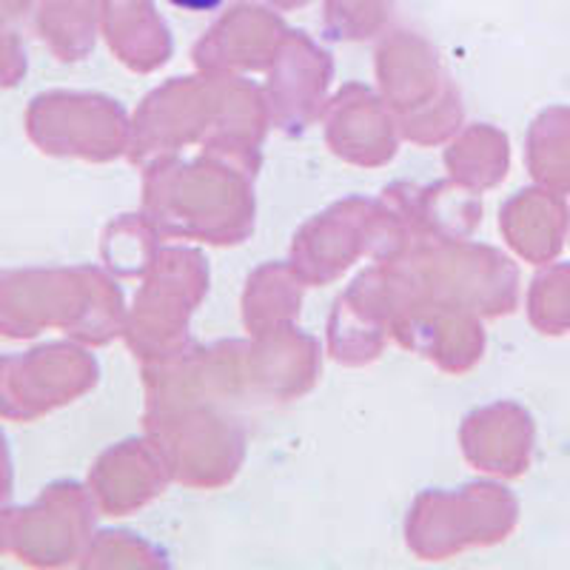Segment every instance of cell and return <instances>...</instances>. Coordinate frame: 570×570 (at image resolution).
Masks as SVG:
<instances>
[{"label":"cell","mask_w":570,"mask_h":570,"mask_svg":"<svg viewBox=\"0 0 570 570\" xmlns=\"http://www.w3.org/2000/svg\"><path fill=\"white\" fill-rule=\"evenodd\" d=\"M175 7L191 9V12H206V9H214L220 0H171Z\"/></svg>","instance_id":"cell-1"}]
</instances>
